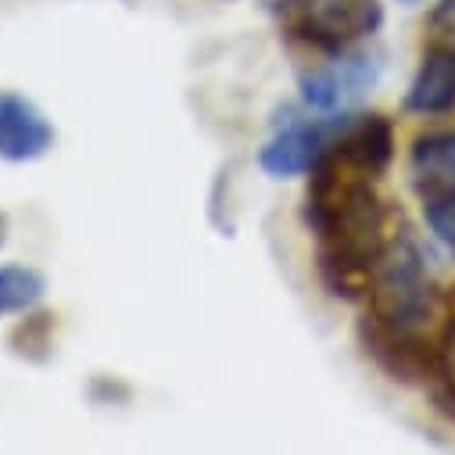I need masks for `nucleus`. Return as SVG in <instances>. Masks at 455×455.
<instances>
[{
  "instance_id": "obj_11",
  "label": "nucleus",
  "mask_w": 455,
  "mask_h": 455,
  "mask_svg": "<svg viewBox=\"0 0 455 455\" xmlns=\"http://www.w3.org/2000/svg\"><path fill=\"white\" fill-rule=\"evenodd\" d=\"M423 219H427V226H430V234H434L448 251H455V187L423 197Z\"/></svg>"
},
{
  "instance_id": "obj_4",
  "label": "nucleus",
  "mask_w": 455,
  "mask_h": 455,
  "mask_svg": "<svg viewBox=\"0 0 455 455\" xmlns=\"http://www.w3.org/2000/svg\"><path fill=\"white\" fill-rule=\"evenodd\" d=\"M359 337H363L366 355L395 380L430 387L441 377H448V363L434 340H427V333L395 330V326H384L373 315H366L359 323Z\"/></svg>"
},
{
  "instance_id": "obj_7",
  "label": "nucleus",
  "mask_w": 455,
  "mask_h": 455,
  "mask_svg": "<svg viewBox=\"0 0 455 455\" xmlns=\"http://www.w3.org/2000/svg\"><path fill=\"white\" fill-rule=\"evenodd\" d=\"M455 108V33L434 40L412 79H409V90H405V111L412 116H444V111Z\"/></svg>"
},
{
  "instance_id": "obj_6",
  "label": "nucleus",
  "mask_w": 455,
  "mask_h": 455,
  "mask_svg": "<svg viewBox=\"0 0 455 455\" xmlns=\"http://www.w3.org/2000/svg\"><path fill=\"white\" fill-rule=\"evenodd\" d=\"M377 76H380V58L355 51V54L337 58L326 68L301 76V97L312 111H333L340 104H348L352 97H359L363 90H370Z\"/></svg>"
},
{
  "instance_id": "obj_14",
  "label": "nucleus",
  "mask_w": 455,
  "mask_h": 455,
  "mask_svg": "<svg viewBox=\"0 0 455 455\" xmlns=\"http://www.w3.org/2000/svg\"><path fill=\"white\" fill-rule=\"evenodd\" d=\"M4 241H8V215L0 212V244H4Z\"/></svg>"
},
{
  "instance_id": "obj_9",
  "label": "nucleus",
  "mask_w": 455,
  "mask_h": 455,
  "mask_svg": "<svg viewBox=\"0 0 455 455\" xmlns=\"http://www.w3.org/2000/svg\"><path fill=\"white\" fill-rule=\"evenodd\" d=\"M409 176L419 197L455 187V130H427L409 148Z\"/></svg>"
},
{
  "instance_id": "obj_3",
  "label": "nucleus",
  "mask_w": 455,
  "mask_h": 455,
  "mask_svg": "<svg viewBox=\"0 0 455 455\" xmlns=\"http://www.w3.org/2000/svg\"><path fill=\"white\" fill-rule=\"evenodd\" d=\"M283 26L319 51H348L384 26V4L380 0H283Z\"/></svg>"
},
{
  "instance_id": "obj_1",
  "label": "nucleus",
  "mask_w": 455,
  "mask_h": 455,
  "mask_svg": "<svg viewBox=\"0 0 455 455\" xmlns=\"http://www.w3.org/2000/svg\"><path fill=\"white\" fill-rule=\"evenodd\" d=\"M373 180L330 151L308 172L305 222L319 244V276L337 298L366 294L373 259L387 241V212Z\"/></svg>"
},
{
  "instance_id": "obj_12",
  "label": "nucleus",
  "mask_w": 455,
  "mask_h": 455,
  "mask_svg": "<svg viewBox=\"0 0 455 455\" xmlns=\"http://www.w3.org/2000/svg\"><path fill=\"white\" fill-rule=\"evenodd\" d=\"M15 345H22V355H33V348H51V315H29L19 330H15Z\"/></svg>"
},
{
  "instance_id": "obj_2",
  "label": "nucleus",
  "mask_w": 455,
  "mask_h": 455,
  "mask_svg": "<svg viewBox=\"0 0 455 455\" xmlns=\"http://www.w3.org/2000/svg\"><path fill=\"white\" fill-rule=\"evenodd\" d=\"M366 294H370V315L395 330L427 333V326L437 315L434 276L427 269L423 248L409 234L384 241L380 255L373 259Z\"/></svg>"
},
{
  "instance_id": "obj_5",
  "label": "nucleus",
  "mask_w": 455,
  "mask_h": 455,
  "mask_svg": "<svg viewBox=\"0 0 455 455\" xmlns=\"http://www.w3.org/2000/svg\"><path fill=\"white\" fill-rule=\"evenodd\" d=\"M345 119V116H340ZM337 116L330 119H305V123H287L283 130H276L266 148L259 151V165L276 176V180H291V176H308L312 165L326 155L337 126H340Z\"/></svg>"
},
{
  "instance_id": "obj_10",
  "label": "nucleus",
  "mask_w": 455,
  "mask_h": 455,
  "mask_svg": "<svg viewBox=\"0 0 455 455\" xmlns=\"http://www.w3.org/2000/svg\"><path fill=\"white\" fill-rule=\"evenodd\" d=\"M44 291H47V280L40 269L22 266V262L0 266V319L33 312L40 305Z\"/></svg>"
},
{
  "instance_id": "obj_13",
  "label": "nucleus",
  "mask_w": 455,
  "mask_h": 455,
  "mask_svg": "<svg viewBox=\"0 0 455 455\" xmlns=\"http://www.w3.org/2000/svg\"><path fill=\"white\" fill-rule=\"evenodd\" d=\"M430 22L448 29V33H455V0H441V4L434 8V15H430Z\"/></svg>"
},
{
  "instance_id": "obj_8",
  "label": "nucleus",
  "mask_w": 455,
  "mask_h": 455,
  "mask_svg": "<svg viewBox=\"0 0 455 455\" xmlns=\"http://www.w3.org/2000/svg\"><path fill=\"white\" fill-rule=\"evenodd\" d=\"M54 148V126L44 111L15 93L0 90V158L4 162H36Z\"/></svg>"
},
{
  "instance_id": "obj_15",
  "label": "nucleus",
  "mask_w": 455,
  "mask_h": 455,
  "mask_svg": "<svg viewBox=\"0 0 455 455\" xmlns=\"http://www.w3.org/2000/svg\"><path fill=\"white\" fill-rule=\"evenodd\" d=\"M398 4H419V0H398Z\"/></svg>"
}]
</instances>
